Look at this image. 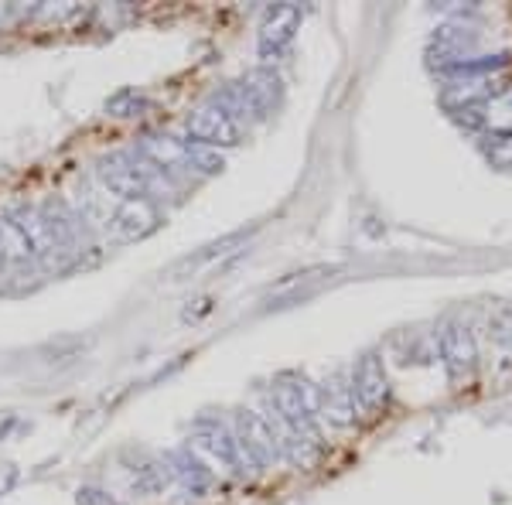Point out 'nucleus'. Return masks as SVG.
<instances>
[{
	"label": "nucleus",
	"mask_w": 512,
	"mask_h": 505,
	"mask_svg": "<svg viewBox=\"0 0 512 505\" xmlns=\"http://www.w3.org/2000/svg\"><path fill=\"white\" fill-rule=\"evenodd\" d=\"M321 413L332 420L335 427H349L355 420V393L352 386L332 383V386H321Z\"/></svg>",
	"instance_id": "obj_12"
},
{
	"label": "nucleus",
	"mask_w": 512,
	"mask_h": 505,
	"mask_svg": "<svg viewBox=\"0 0 512 505\" xmlns=\"http://www.w3.org/2000/svg\"><path fill=\"white\" fill-rule=\"evenodd\" d=\"M297 24H301V7H294V4H280L267 14L263 31H260V55L263 59H274V55H280L287 45H291Z\"/></svg>",
	"instance_id": "obj_7"
},
{
	"label": "nucleus",
	"mask_w": 512,
	"mask_h": 505,
	"mask_svg": "<svg viewBox=\"0 0 512 505\" xmlns=\"http://www.w3.org/2000/svg\"><path fill=\"white\" fill-rule=\"evenodd\" d=\"M338 267H311V270H301V273H291V277H284L280 284L274 287V294H294L297 287L304 284H318V280H328L335 277Z\"/></svg>",
	"instance_id": "obj_16"
},
{
	"label": "nucleus",
	"mask_w": 512,
	"mask_h": 505,
	"mask_svg": "<svg viewBox=\"0 0 512 505\" xmlns=\"http://www.w3.org/2000/svg\"><path fill=\"white\" fill-rule=\"evenodd\" d=\"M147 99H140L134 89H123V93H117L106 103V110L113 113V117H137V110H144Z\"/></svg>",
	"instance_id": "obj_18"
},
{
	"label": "nucleus",
	"mask_w": 512,
	"mask_h": 505,
	"mask_svg": "<svg viewBox=\"0 0 512 505\" xmlns=\"http://www.w3.org/2000/svg\"><path fill=\"white\" fill-rule=\"evenodd\" d=\"M38 246L35 239L24 233V226L14 215H0V270L4 267H21V263L35 260Z\"/></svg>",
	"instance_id": "obj_8"
},
{
	"label": "nucleus",
	"mask_w": 512,
	"mask_h": 505,
	"mask_svg": "<svg viewBox=\"0 0 512 505\" xmlns=\"http://www.w3.org/2000/svg\"><path fill=\"white\" fill-rule=\"evenodd\" d=\"M171 482H175V468H171V461H164V458H151L140 468H134V492H140V495H158Z\"/></svg>",
	"instance_id": "obj_13"
},
{
	"label": "nucleus",
	"mask_w": 512,
	"mask_h": 505,
	"mask_svg": "<svg viewBox=\"0 0 512 505\" xmlns=\"http://www.w3.org/2000/svg\"><path fill=\"white\" fill-rule=\"evenodd\" d=\"M188 164H192L195 171H202V175H219L222 168H226V161H222L219 151H212V147H188Z\"/></svg>",
	"instance_id": "obj_17"
},
{
	"label": "nucleus",
	"mask_w": 512,
	"mask_h": 505,
	"mask_svg": "<svg viewBox=\"0 0 512 505\" xmlns=\"http://www.w3.org/2000/svg\"><path fill=\"white\" fill-rule=\"evenodd\" d=\"M352 393L359 400L362 410L376 413L390 403V379H386V369H383V359L376 352L362 355L359 366H355V376H352Z\"/></svg>",
	"instance_id": "obj_4"
},
{
	"label": "nucleus",
	"mask_w": 512,
	"mask_h": 505,
	"mask_svg": "<svg viewBox=\"0 0 512 505\" xmlns=\"http://www.w3.org/2000/svg\"><path fill=\"white\" fill-rule=\"evenodd\" d=\"M171 461V468H175V478H181L185 482V488L192 495H205L209 492V485H212V475L202 468V461L192 454V447L188 451H178L175 458H168Z\"/></svg>",
	"instance_id": "obj_14"
},
{
	"label": "nucleus",
	"mask_w": 512,
	"mask_h": 505,
	"mask_svg": "<svg viewBox=\"0 0 512 505\" xmlns=\"http://www.w3.org/2000/svg\"><path fill=\"white\" fill-rule=\"evenodd\" d=\"M188 137L195 140V147H236L243 140V130L233 113L219 99H212L188 117Z\"/></svg>",
	"instance_id": "obj_2"
},
{
	"label": "nucleus",
	"mask_w": 512,
	"mask_h": 505,
	"mask_svg": "<svg viewBox=\"0 0 512 505\" xmlns=\"http://www.w3.org/2000/svg\"><path fill=\"white\" fill-rule=\"evenodd\" d=\"M243 93L246 99L253 103V110H256V117H263V113H270L274 106L280 103V79H277V72H270V69H256L250 72L243 82Z\"/></svg>",
	"instance_id": "obj_11"
},
{
	"label": "nucleus",
	"mask_w": 512,
	"mask_h": 505,
	"mask_svg": "<svg viewBox=\"0 0 512 505\" xmlns=\"http://www.w3.org/2000/svg\"><path fill=\"white\" fill-rule=\"evenodd\" d=\"M76 505H120L113 499L106 488H96V485H82L76 492Z\"/></svg>",
	"instance_id": "obj_19"
},
{
	"label": "nucleus",
	"mask_w": 512,
	"mask_h": 505,
	"mask_svg": "<svg viewBox=\"0 0 512 505\" xmlns=\"http://www.w3.org/2000/svg\"><path fill=\"white\" fill-rule=\"evenodd\" d=\"M137 154L161 171H171V168L188 164V144H181V140L168 137V134H144L137 144Z\"/></svg>",
	"instance_id": "obj_10"
},
{
	"label": "nucleus",
	"mask_w": 512,
	"mask_h": 505,
	"mask_svg": "<svg viewBox=\"0 0 512 505\" xmlns=\"http://www.w3.org/2000/svg\"><path fill=\"white\" fill-rule=\"evenodd\" d=\"M246 243V233H229V236H222L216 239V243H209V246H202V250H195V253H188V256H181V260L175 263V267L168 270V280H185V277H195L202 267H209V263H216L222 260V256H229L236 250V246H243Z\"/></svg>",
	"instance_id": "obj_9"
},
{
	"label": "nucleus",
	"mask_w": 512,
	"mask_h": 505,
	"mask_svg": "<svg viewBox=\"0 0 512 505\" xmlns=\"http://www.w3.org/2000/svg\"><path fill=\"white\" fill-rule=\"evenodd\" d=\"M495 338H499V342L512 352V308L495 318Z\"/></svg>",
	"instance_id": "obj_20"
},
{
	"label": "nucleus",
	"mask_w": 512,
	"mask_h": 505,
	"mask_svg": "<svg viewBox=\"0 0 512 505\" xmlns=\"http://www.w3.org/2000/svg\"><path fill=\"white\" fill-rule=\"evenodd\" d=\"M161 226V209L151 202V198H137V202H123L110 219L113 236L123 239V243H137V239H147L154 229Z\"/></svg>",
	"instance_id": "obj_5"
},
{
	"label": "nucleus",
	"mask_w": 512,
	"mask_h": 505,
	"mask_svg": "<svg viewBox=\"0 0 512 505\" xmlns=\"http://www.w3.org/2000/svg\"><path fill=\"white\" fill-rule=\"evenodd\" d=\"M441 359L448 366L451 379H461L475 369L478 349H475V335L465 321H448L441 328Z\"/></svg>",
	"instance_id": "obj_6"
},
{
	"label": "nucleus",
	"mask_w": 512,
	"mask_h": 505,
	"mask_svg": "<svg viewBox=\"0 0 512 505\" xmlns=\"http://www.w3.org/2000/svg\"><path fill=\"white\" fill-rule=\"evenodd\" d=\"M478 123H485V127L499 137H512V89L489 99V103H485V113H478Z\"/></svg>",
	"instance_id": "obj_15"
},
{
	"label": "nucleus",
	"mask_w": 512,
	"mask_h": 505,
	"mask_svg": "<svg viewBox=\"0 0 512 505\" xmlns=\"http://www.w3.org/2000/svg\"><path fill=\"white\" fill-rule=\"evenodd\" d=\"M233 424H236L233 437L239 444V458H243L250 468H270L277 458H284V454H280L277 437H274V427H270L260 413L239 410Z\"/></svg>",
	"instance_id": "obj_1"
},
{
	"label": "nucleus",
	"mask_w": 512,
	"mask_h": 505,
	"mask_svg": "<svg viewBox=\"0 0 512 505\" xmlns=\"http://www.w3.org/2000/svg\"><path fill=\"white\" fill-rule=\"evenodd\" d=\"M192 447L202 454H209L212 461H216L219 468L226 471H243V458H239V444L236 437L229 434L226 424H219V420L212 417H202L198 424L192 427Z\"/></svg>",
	"instance_id": "obj_3"
}]
</instances>
